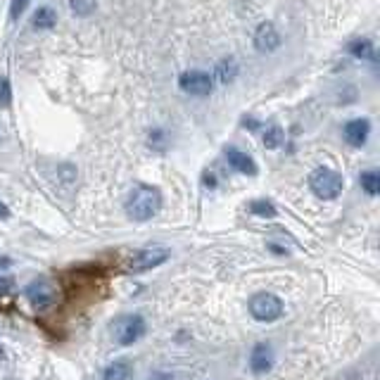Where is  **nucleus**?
<instances>
[{
    "label": "nucleus",
    "instance_id": "obj_1",
    "mask_svg": "<svg viewBox=\"0 0 380 380\" xmlns=\"http://www.w3.org/2000/svg\"><path fill=\"white\" fill-rule=\"evenodd\" d=\"M162 210V195L152 186H136L126 200V214L133 221H148Z\"/></svg>",
    "mask_w": 380,
    "mask_h": 380
},
{
    "label": "nucleus",
    "instance_id": "obj_2",
    "mask_svg": "<svg viewBox=\"0 0 380 380\" xmlns=\"http://www.w3.org/2000/svg\"><path fill=\"white\" fill-rule=\"evenodd\" d=\"M146 330H148V326L141 314H124V317L112 321V326H110L112 340H114L117 345H124V347L141 340L143 335H146Z\"/></svg>",
    "mask_w": 380,
    "mask_h": 380
},
{
    "label": "nucleus",
    "instance_id": "obj_3",
    "mask_svg": "<svg viewBox=\"0 0 380 380\" xmlns=\"http://www.w3.org/2000/svg\"><path fill=\"white\" fill-rule=\"evenodd\" d=\"M309 186H312L314 195L321 197V200H335V197L342 192V176L338 171L328 169V167H319L309 176Z\"/></svg>",
    "mask_w": 380,
    "mask_h": 380
},
{
    "label": "nucleus",
    "instance_id": "obj_4",
    "mask_svg": "<svg viewBox=\"0 0 380 380\" xmlns=\"http://www.w3.org/2000/svg\"><path fill=\"white\" fill-rule=\"evenodd\" d=\"M250 314L261 321V323H271L283 317V302L281 297H276L274 292H257L250 299Z\"/></svg>",
    "mask_w": 380,
    "mask_h": 380
},
{
    "label": "nucleus",
    "instance_id": "obj_5",
    "mask_svg": "<svg viewBox=\"0 0 380 380\" xmlns=\"http://www.w3.org/2000/svg\"><path fill=\"white\" fill-rule=\"evenodd\" d=\"M169 259V250L164 248H148V250H141L128 259V271L133 274H143V271H150L154 266L164 264Z\"/></svg>",
    "mask_w": 380,
    "mask_h": 380
},
{
    "label": "nucleus",
    "instance_id": "obj_6",
    "mask_svg": "<svg viewBox=\"0 0 380 380\" xmlns=\"http://www.w3.org/2000/svg\"><path fill=\"white\" fill-rule=\"evenodd\" d=\"M26 297H29V302L34 304L36 309H48L55 304L57 292H55V286H52L50 281L39 278V281L29 283V288H26Z\"/></svg>",
    "mask_w": 380,
    "mask_h": 380
},
{
    "label": "nucleus",
    "instance_id": "obj_7",
    "mask_svg": "<svg viewBox=\"0 0 380 380\" xmlns=\"http://www.w3.org/2000/svg\"><path fill=\"white\" fill-rule=\"evenodd\" d=\"M179 86L188 95H210L214 88V79L205 72H186L179 79Z\"/></svg>",
    "mask_w": 380,
    "mask_h": 380
},
{
    "label": "nucleus",
    "instance_id": "obj_8",
    "mask_svg": "<svg viewBox=\"0 0 380 380\" xmlns=\"http://www.w3.org/2000/svg\"><path fill=\"white\" fill-rule=\"evenodd\" d=\"M250 368H252V373H257V376H264V373H269L274 368V354H271L269 345H264V342L254 345L252 357H250Z\"/></svg>",
    "mask_w": 380,
    "mask_h": 380
},
{
    "label": "nucleus",
    "instance_id": "obj_9",
    "mask_svg": "<svg viewBox=\"0 0 380 380\" xmlns=\"http://www.w3.org/2000/svg\"><path fill=\"white\" fill-rule=\"evenodd\" d=\"M368 131H371L368 119H352L345 124V141L354 148H361L368 138Z\"/></svg>",
    "mask_w": 380,
    "mask_h": 380
},
{
    "label": "nucleus",
    "instance_id": "obj_10",
    "mask_svg": "<svg viewBox=\"0 0 380 380\" xmlns=\"http://www.w3.org/2000/svg\"><path fill=\"white\" fill-rule=\"evenodd\" d=\"M226 157H228V164H231L235 171H240V174H245V176L257 174V164L248 152H240V150H235V148H228Z\"/></svg>",
    "mask_w": 380,
    "mask_h": 380
},
{
    "label": "nucleus",
    "instance_id": "obj_11",
    "mask_svg": "<svg viewBox=\"0 0 380 380\" xmlns=\"http://www.w3.org/2000/svg\"><path fill=\"white\" fill-rule=\"evenodd\" d=\"M254 43L261 52H269L281 46V36H278V31L274 29V24H261L254 34Z\"/></svg>",
    "mask_w": 380,
    "mask_h": 380
},
{
    "label": "nucleus",
    "instance_id": "obj_12",
    "mask_svg": "<svg viewBox=\"0 0 380 380\" xmlns=\"http://www.w3.org/2000/svg\"><path fill=\"white\" fill-rule=\"evenodd\" d=\"M131 373H133L131 363L124 361V359H119V361L110 363V366L105 368L103 380H131Z\"/></svg>",
    "mask_w": 380,
    "mask_h": 380
},
{
    "label": "nucleus",
    "instance_id": "obj_13",
    "mask_svg": "<svg viewBox=\"0 0 380 380\" xmlns=\"http://www.w3.org/2000/svg\"><path fill=\"white\" fill-rule=\"evenodd\" d=\"M57 24V14L52 8H39V12L34 14V26L36 29H50Z\"/></svg>",
    "mask_w": 380,
    "mask_h": 380
},
{
    "label": "nucleus",
    "instance_id": "obj_14",
    "mask_svg": "<svg viewBox=\"0 0 380 380\" xmlns=\"http://www.w3.org/2000/svg\"><path fill=\"white\" fill-rule=\"evenodd\" d=\"M359 181H361V188L366 190L371 197H376L380 192V174H378V171H373V169L371 171H363Z\"/></svg>",
    "mask_w": 380,
    "mask_h": 380
},
{
    "label": "nucleus",
    "instance_id": "obj_15",
    "mask_svg": "<svg viewBox=\"0 0 380 380\" xmlns=\"http://www.w3.org/2000/svg\"><path fill=\"white\" fill-rule=\"evenodd\" d=\"M350 52L354 57H361V60H376V52H373V43L371 41H352L350 43Z\"/></svg>",
    "mask_w": 380,
    "mask_h": 380
},
{
    "label": "nucleus",
    "instance_id": "obj_16",
    "mask_svg": "<svg viewBox=\"0 0 380 380\" xmlns=\"http://www.w3.org/2000/svg\"><path fill=\"white\" fill-rule=\"evenodd\" d=\"M281 146H283V131H281V126H269L264 131V148L276 150V148H281Z\"/></svg>",
    "mask_w": 380,
    "mask_h": 380
},
{
    "label": "nucleus",
    "instance_id": "obj_17",
    "mask_svg": "<svg viewBox=\"0 0 380 380\" xmlns=\"http://www.w3.org/2000/svg\"><path fill=\"white\" fill-rule=\"evenodd\" d=\"M250 212L257 214V217H264V219H274L276 217V207L271 205V202H266V200H254L252 205H250Z\"/></svg>",
    "mask_w": 380,
    "mask_h": 380
},
{
    "label": "nucleus",
    "instance_id": "obj_18",
    "mask_svg": "<svg viewBox=\"0 0 380 380\" xmlns=\"http://www.w3.org/2000/svg\"><path fill=\"white\" fill-rule=\"evenodd\" d=\"M235 72H238V69H235V64H233V62H228V60L217 64V79H219V81H223V83L233 81Z\"/></svg>",
    "mask_w": 380,
    "mask_h": 380
},
{
    "label": "nucleus",
    "instance_id": "obj_19",
    "mask_svg": "<svg viewBox=\"0 0 380 380\" xmlns=\"http://www.w3.org/2000/svg\"><path fill=\"white\" fill-rule=\"evenodd\" d=\"M72 10L79 17H88L95 10V0H72Z\"/></svg>",
    "mask_w": 380,
    "mask_h": 380
},
{
    "label": "nucleus",
    "instance_id": "obj_20",
    "mask_svg": "<svg viewBox=\"0 0 380 380\" xmlns=\"http://www.w3.org/2000/svg\"><path fill=\"white\" fill-rule=\"evenodd\" d=\"M12 103V88H10V81L8 79H0V107H8Z\"/></svg>",
    "mask_w": 380,
    "mask_h": 380
},
{
    "label": "nucleus",
    "instance_id": "obj_21",
    "mask_svg": "<svg viewBox=\"0 0 380 380\" xmlns=\"http://www.w3.org/2000/svg\"><path fill=\"white\" fill-rule=\"evenodd\" d=\"M31 0H12V8H10V17L17 19L21 12L26 10V5H29Z\"/></svg>",
    "mask_w": 380,
    "mask_h": 380
},
{
    "label": "nucleus",
    "instance_id": "obj_22",
    "mask_svg": "<svg viewBox=\"0 0 380 380\" xmlns=\"http://www.w3.org/2000/svg\"><path fill=\"white\" fill-rule=\"evenodd\" d=\"M148 380H174V376L171 373H167V371H157V373H152Z\"/></svg>",
    "mask_w": 380,
    "mask_h": 380
},
{
    "label": "nucleus",
    "instance_id": "obj_23",
    "mask_svg": "<svg viewBox=\"0 0 380 380\" xmlns=\"http://www.w3.org/2000/svg\"><path fill=\"white\" fill-rule=\"evenodd\" d=\"M205 186H207V188H214V186H217V179H214V174H205Z\"/></svg>",
    "mask_w": 380,
    "mask_h": 380
},
{
    "label": "nucleus",
    "instance_id": "obj_24",
    "mask_svg": "<svg viewBox=\"0 0 380 380\" xmlns=\"http://www.w3.org/2000/svg\"><path fill=\"white\" fill-rule=\"evenodd\" d=\"M0 219H10V210L0 202Z\"/></svg>",
    "mask_w": 380,
    "mask_h": 380
}]
</instances>
